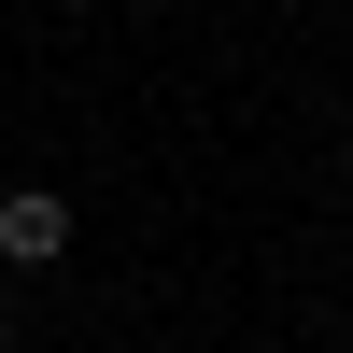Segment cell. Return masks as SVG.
I'll list each match as a JSON object with an SVG mask.
<instances>
[{"label":"cell","mask_w":353,"mask_h":353,"mask_svg":"<svg viewBox=\"0 0 353 353\" xmlns=\"http://www.w3.org/2000/svg\"><path fill=\"white\" fill-rule=\"evenodd\" d=\"M0 254H14V269H57V254H71V198H57V184H14V198H0Z\"/></svg>","instance_id":"6da1fadb"},{"label":"cell","mask_w":353,"mask_h":353,"mask_svg":"<svg viewBox=\"0 0 353 353\" xmlns=\"http://www.w3.org/2000/svg\"><path fill=\"white\" fill-rule=\"evenodd\" d=\"M0 353H14V311H0Z\"/></svg>","instance_id":"7a4b0ae2"}]
</instances>
